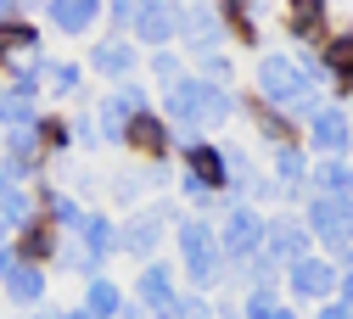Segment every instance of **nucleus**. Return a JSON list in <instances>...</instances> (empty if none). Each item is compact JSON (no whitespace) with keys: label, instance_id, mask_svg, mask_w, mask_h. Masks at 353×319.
Listing matches in <instances>:
<instances>
[{"label":"nucleus","instance_id":"18","mask_svg":"<svg viewBox=\"0 0 353 319\" xmlns=\"http://www.w3.org/2000/svg\"><path fill=\"white\" fill-rule=\"evenodd\" d=\"M123 247L146 258V252L157 247V218H141V224H129V230H123Z\"/></svg>","mask_w":353,"mask_h":319},{"label":"nucleus","instance_id":"8","mask_svg":"<svg viewBox=\"0 0 353 319\" xmlns=\"http://www.w3.org/2000/svg\"><path fill=\"white\" fill-rule=\"evenodd\" d=\"M62 34H84V28H90L96 17H101V6H96V0H51V12H46Z\"/></svg>","mask_w":353,"mask_h":319},{"label":"nucleus","instance_id":"16","mask_svg":"<svg viewBox=\"0 0 353 319\" xmlns=\"http://www.w3.org/2000/svg\"><path fill=\"white\" fill-rule=\"evenodd\" d=\"M292 286H297L303 297H320V291L331 286V269H325V263H297V275H292Z\"/></svg>","mask_w":353,"mask_h":319},{"label":"nucleus","instance_id":"1","mask_svg":"<svg viewBox=\"0 0 353 319\" xmlns=\"http://www.w3.org/2000/svg\"><path fill=\"white\" fill-rule=\"evenodd\" d=\"M168 107L174 118H185V123H219L230 112V96L225 90H213V84H196V79H180L168 90Z\"/></svg>","mask_w":353,"mask_h":319},{"label":"nucleus","instance_id":"19","mask_svg":"<svg viewBox=\"0 0 353 319\" xmlns=\"http://www.w3.org/2000/svg\"><path fill=\"white\" fill-rule=\"evenodd\" d=\"M39 79H51V90H62V96H73V90H79V68H73V62H51V68H39Z\"/></svg>","mask_w":353,"mask_h":319},{"label":"nucleus","instance_id":"23","mask_svg":"<svg viewBox=\"0 0 353 319\" xmlns=\"http://www.w3.org/2000/svg\"><path fill=\"white\" fill-rule=\"evenodd\" d=\"M325 319H353V308L342 302V308H325Z\"/></svg>","mask_w":353,"mask_h":319},{"label":"nucleus","instance_id":"22","mask_svg":"<svg viewBox=\"0 0 353 319\" xmlns=\"http://www.w3.org/2000/svg\"><path fill=\"white\" fill-rule=\"evenodd\" d=\"M252 319H292V313H286V308H275V302H258V308H252Z\"/></svg>","mask_w":353,"mask_h":319},{"label":"nucleus","instance_id":"4","mask_svg":"<svg viewBox=\"0 0 353 319\" xmlns=\"http://www.w3.org/2000/svg\"><path fill=\"white\" fill-rule=\"evenodd\" d=\"M0 291H6L17 308H39V302H46V269H34V263H12V275L0 280Z\"/></svg>","mask_w":353,"mask_h":319},{"label":"nucleus","instance_id":"9","mask_svg":"<svg viewBox=\"0 0 353 319\" xmlns=\"http://www.w3.org/2000/svg\"><path fill=\"white\" fill-rule=\"evenodd\" d=\"M90 62H96V73L123 79L129 68H135V51H129V45H118V39H107V45H96V51H90Z\"/></svg>","mask_w":353,"mask_h":319},{"label":"nucleus","instance_id":"12","mask_svg":"<svg viewBox=\"0 0 353 319\" xmlns=\"http://www.w3.org/2000/svg\"><path fill=\"white\" fill-rule=\"evenodd\" d=\"M135 28H141L152 45H163V39L174 34V12H168V6H141V12H135Z\"/></svg>","mask_w":353,"mask_h":319},{"label":"nucleus","instance_id":"6","mask_svg":"<svg viewBox=\"0 0 353 319\" xmlns=\"http://www.w3.org/2000/svg\"><path fill=\"white\" fill-rule=\"evenodd\" d=\"M141 107H146V101H141V90H112L107 107H101V129L112 134V141H123V129L141 118Z\"/></svg>","mask_w":353,"mask_h":319},{"label":"nucleus","instance_id":"7","mask_svg":"<svg viewBox=\"0 0 353 319\" xmlns=\"http://www.w3.org/2000/svg\"><path fill=\"white\" fill-rule=\"evenodd\" d=\"M314 230L331 241V247H347V236H353V213H347V202H314Z\"/></svg>","mask_w":353,"mask_h":319},{"label":"nucleus","instance_id":"11","mask_svg":"<svg viewBox=\"0 0 353 319\" xmlns=\"http://www.w3.org/2000/svg\"><path fill=\"white\" fill-rule=\"evenodd\" d=\"M84 313H90V319H118L123 313V297L107 280H90V291H84Z\"/></svg>","mask_w":353,"mask_h":319},{"label":"nucleus","instance_id":"5","mask_svg":"<svg viewBox=\"0 0 353 319\" xmlns=\"http://www.w3.org/2000/svg\"><path fill=\"white\" fill-rule=\"evenodd\" d=\"M180 247H185V263H191V275L196 280H208V275H219V247H213V236H208V224H185L180 230Z\"/></svg>","mask_w":353,"mask_h":319},{"label":"nucleus","instance_id":"21","mask_svg":"<svg viewBox=\"0 0 353 319\" xmlns=\"http://www.w3.org/2000/svg\"><path fill=\"white\" fill-rule=\"evenodd\" d=\"M275 252H281V258H297V252H303V236L281 224V230H275Z\"/></svg>","mask_w":353,"mask_h":319},{"label":"nucleus","instance_id":"24","mask_svg":"<svg viewBox=\"0 0 353 319\" xmlns=\"http://www.w3.org/2000/svg\"><path fill=\"white\" fill-rule=\"evenodd\" d=\"M347 308H353V269H347Z\"/></svg>","mask_w":353,"mask_h":319},{"label":"nucleus","instance_id":"3","mask_svg":"<svg viewBox=\"0 0 353 319\" xmlns=\"http://www.w3.org/2000/svg\"><path fill=\"white\" fill-rule=\"evenodd\" d=\"M141 302L152 308V313H163V319H185L191 308L185 302H174V286H168V269H146V275H141Z\"/></svg>","mask_w":353,"mask_h":319},{"label":"nucleus","instance_id":"17","mask_svg":"<svg viewBox=\"0 0 353 319\" xmlns=\"http://www.w3.org/2000/svg\"><path fill=\"white\" fill-rule=\"evenodd\" d=\"M202 174V185H219V179H225V157L219 152H208V146H196L191 152V179Z\"/></svg>","mask_w":353,"mask_h":319},{"label":"nucleus","instance_id":"26","mask_svg":"<svg viewBox=\"0 0 353 319\" xmlns=\"http://www.w3.org/2000/svg\"><path fill=\"white\" fill-rule=\"evenodd\" d=\"M0 146H6V134H0Z\"/></svg>","mask_w":353,"mask_h":319},{"label":"nucleus","instance_id":"15","mask_svg":"<svg viewBox=\"0 0 353 319\" xmlns=\"http://www.w3.org/2000/svg\"><path fill=\"white\" fill-rule=\"evenodd\" d=\"M123 141H135V146H141V152H163V123H157V118H146V112H141V118H135V123H129V129H123Z\"/></svg>","mask_w":353,"mask_h":319},{"label":"nucleus","instance_id":"20","mask_svg":"<svg viewBox=\"0 0 353 319\" xmlns=\"http://www.w3.org/2000/svg\"><path fill=\"white\" fill-rule=\"evenodd\" d=\"M320 185L342 196V191H353V174H347V168H320Z\"/></svg>","mask_w":353,"mask_h":319},{"label":"nucleus","instance_id":"10","mask_svg":"<svg viewBox=\"0 0 353 319\" xmlns=\"http://www.w3.org/2000/svg\"><path fill=\"white\" fill-rule=\"evenodd\" d=\"M28 123H39L34 101H23L17 90H0V134H6V129H28Z\"/></svg>","mask_w":353,"mask_h":319},{"label":"nucleus","instance_id":"2","mask_svg":"<svg viewBox=\"0 0 353 319\" xmlns=\"http://www.w3.org/2000/svg\"><path fill=\"white\" fill-rule=\"evenodd\" d=\"M263 96H270L275 107H303L308 101V84H303V73L292 62L270 56V62H263Z\"/></svg>","mask_w":353,"mask_h":319},{"label":"nucleus","instance_id":"25","mask_svg":"<svg viewBox=\"0 0 353 319\" xmlns=\"http://www.w3.org/2000/svg\"><path fill=\"white\" fill-rule=\"evenodd\" d=\"M347 269H353V252H347Z\"/></svg>","mask_w":353,"mask_h":319},{"label":"nucleus","instance_id":"14","mask_svg":"<svg viewBox=\"0 0 353 319\" xmlns=\"http://www.w3.org/2000/svg\"><path fill=\"white\" fill-rule=\"evenodd\" d=\"M314 141H320L325 152H342V146H347V123H342V112H320V118H314Z\"/></svg>","mask_w":353,"mask_h":319},{"label":"nucleus","instance_id":"13","mask_svg":"<svg viewBox=\"0 0 353 319\" xmlns=\"http://www.w3.org/2000/svg\"><path fill=\"white\" fill-rule=\"evenodd\" d=\"M225 247H230L236 258L258 247V218H252V213H230V230H225Z\"/></svg>","mask_w":353,"mask_h":319}]
</instances>
